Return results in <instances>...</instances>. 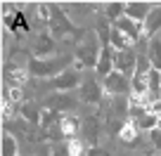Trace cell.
<instances>
[{
	"instance_id": "1",
	"label": "cell",
	"mask_w": 161,
	"mask_h": 156,
	"mask_svg": "<svg viewBox=\"0 0 161 156\" xmlns=\"http://www.w3.org/2000/svg\"><path fill=\"white\" fill-rule=\"evenodd\" d=\"M100 52H102V43H100V35L97 33H86L83 40L76 45L74 52V69L83 71V69H97V59H100Z\"/></svg>"
},
{
	"instance_id": "2",
	"label": "cell",
	"mask_w": 161,
	"mask_h": 156,
	"mask_svg": "<svg viewBox=\"0 0 161 156\" xmlns=\"http://www.w3.org/2000/svg\"><path fill=\"white\" fill-rule=\"evenodd\" d=\"M71 57H50V59H36V57H29L26 66H29V73L33 78H55L62 71L69 69Z\"/></svg>"
},
{
	"instance_id": "3",
	"label": "cell",
	"mask_w": 161,
	"mask_h": 156,
	"mask_svg": "<svg viewBox=\"0 0 161 156\" xmlns=\"http://www.w3.org/2000/svg\"><path fill=\"white\" fill-rule=\"evenodd\" d=\"M47 29H50L52 38H66V35H83L86 31H78L74 26V21L69 19V17L64 14V10H62L59 5H50V21H47Z\"/></svg>"
},
{
	"instance_id": "4",
	"label": "cell",
	"mask_w": 161,
	"mask_h": 156,
	"mask_svg": "<svg viewBox=\"0 0 161 156\" xmlns=\"http://www.w3.org/2000/svg\"><path fill=\"white\" fill-rule=\"evenodd\" d=\"M102 85H104V92H107L109 97L130 95V78H128V76H123L121 71H116V69L107 76L104 81H102Z\"/></svg>"
},
{
	"instance_id": "5",
	"label": "cell",
	"mask_w": 161,
	"mask_h": 156,
	"mask_svg": "<svg viewBox=\"0 0 161 156\" xmlns=\"http://www.w3.org/2000/svg\"><path fill=\"white\" fill-rule=\"evenodd\" d=\"M104 85H102L100 78H88V81L80 83L78 88V97L80 102H86V104H100L102 97H104Z\"/></svg>"
},
{
	"instance_id": "6",
	"label": "cell",
	"mask_w": 161,
	"mask_h": 156,
	"mask_svg": "<svg viewBox=\"0 0 161 156\" xmlns=\"http://www.w3.org/2000/svg\"><path fill=\"white\" fill-rule=\"evenodd\" d=\"M31 52H33L31 57H36V59H50V57L55 55V38H52L50 31H45V33H38V35H36Z\"/></svg>"
},
{
	"instance_id": "7",
	"label": "cell",
	"mask_w": 161,
	"mask_h": 156,
	"mask_svg": "<svg viewBox=\"0 0 161 156\" xmlns=\"http://www.w3.org/2000/svg\"><path fill=\"white\" fill-rule=\"evenodd\" d=\"M80 73L74 69V66H69L66 71H62L59 76H55L52 78V85H55V90L57 92H69V90H74V88H80Z\"/></svg>"
},
{
	"instance_id": "8",
	"label": "cell",
	"mask_w": 161,
	"mask_h": 156,
	"mask_svg": "<svg viewBox=\"0 0 161 156\" xmlns=\"http://www.w3.org/2000/svg\"><path fill=\"white\" fill-rule=\"evenodd\" d=\"M137 57L140 55H135L133 52V47L130 50H123V52H116L114 55V69L116 71H121L123 76H135V69H137Z\"/></svg>"
},
{
	"instance_id": "9",
	"label": "cell",
	"mask_w": 161,
	"mask_h": 156,
	"mask_svg": "<svg viewBox=\"0 0 161 156\" xmlns=\"http://www.w3.org/2000/svg\"><path fill=\"white\" fill-rule=\"evenodd\" d=\"M45 106L47 109H55L57 114H62V111H74V106H76V100L69 95V92H55V95H50V97H45Z\"/></svg>"
},
{
	"instance_id": "10",
	"label": "cell",
	"mask_w": 161,
	"mask_h": 156,
	"mask_svg": "<svg viewBox=\"0 0 161 156\" xmlns=\"http://www.w3.org/2000/svg\"><path fill=\"white\" fill-rule=\"evenodd\" d=\"M114 26H116L119 31H123V33L130 38L133 45H135V43H140L142 38H145V33H142V24H140V21H135V19H130V17H121Z\"/></svg>"
},
{
	"instance_id": "11",
	"label": "cell",
	"mask_w": 161,
	"mask_h": 156,
	"mask_svg": "<svg viewBox=\"0 0 161 156\" xmlns=\"http://www.w3.org/2000/svg\"><path fill=\"white\" fill-rule=\"evenodd\" d=\"M36 128L38 126H31L24 118H19L17 123H3V130L5 132H12L14 137H26V140H31V142H36Z\"/></svg>"
},
{
	"instance_id": "12",
	"label": "cell",
	"mask_w": 161,
	"mask_h": 156,
	"mask_svg": "<svg viewBox=\"0 0 161 156\" xmlns=\"http://www.w3.org/2000/svg\"><path fill=\"white\" fill-rule=\"evenodd\" d=\"M161 31V5L152 7L149 17L145 19V24H142V33H145V40H152V38H156V33Z\"/></svg>"
},
{
	"instance_id": "13",
	"label": "cell",
	"mask_w": 161,
	"mask_h": 156,
	"mask_svg": "<svg viewBox=\"0 0 161 156\" xmlns=\"http://www.w3.org/2000/svg\"><path fill=\"white\" fill-rule=\"evenodd\" d=\"M80 130V118L76 114H66L62 116V121H59V132L66 137V140H74L76 135H78Z\"/></svg>"
},
{
	"instance_id": "14",
	"label": "cell",
	"mask_w": 161,
	"mask_h": 156,
	"mask_svg": "<svg viewBox=\"0 0 161 156\" xmlns=\"http://www.w3.org/2000/svg\"><path fill=\"white\" fill-rule=\"evenodd\" d=\"M40 114H43V109H40V106H36V102H29V100H26L24 104H19V118L29 121L31 126H40Z\"/></svg>"
},
{
	"instance_id": "15",
	"label": "cell",
	"mask_w": 161,
	"mask_h": 156,
	"mask_svg": "<svg viewBox=\"0 0 161 156\" xmlns=\"http://www.w3.org/2000/svg\"><path fill=\"white\" fill-rule=\"evenodd\" d=\"M149 3H126V17H130V19L140 21V24H145V19L149 17Z\"/></svg>"
},
{
	"instance_id": "16",
	"label": "cell",
	"mask_w": 161,
	"mask_h": 156,
	"mask_svg": "<svg viewBox=\"0 0 161 156\" xmlns=\"http://www.w3.org/2000/svg\"><path fill=\"white\" fill-rule=\"evenodd\" d=\"M137 132H140V128L133 118H126V123L119 128V137L123 144H137Z\"/></svg>"
},
{
	"instance_id": "17",
	"label": "cell",
	"mask_w": 161,
	"mask_h": 156,
	"mask_svg": "<svg viewBox=\"0 0 161 156\" xmlns=\"http://www.w3.org/2000/svg\"><path fill=\"white\" fill-rule=\"evenodd\" d=\"M109 38H111V47H114L116 52H123V50H130L133 47V40L123 33V31H119L116 26H111V35Z\"/></svg>"
},
{
	"instance_id": "18",
	"label": "cell",
	"mask_w": 161,
	"mask_h": 156,
	"mask_svg": "<svg viewBox=\"0 0 161 156\" xmlns=\"http://www.w3.org/2000/svg\"><path fill=\"white\" fill-rule=\"evenodd\" d=\"M0 154H3V156H19V144H17V137L12 135V132H5V130H3Z\"/></svg>"
},
{
	"instance_id": "19",
	"label": "cell",
	"mask_w": 161,
	"mask_h": 156,
	"mask_svg": "<svg viewBox=\"0 0 161 156\" xmlns=\"http://www.w3.org/2000/svg\"><path fill=\"white\" fill-rule=\"evenodd\" d=\"M62 118H59V114H57L55 109H47V106H43V114H40V130L43 132H47L50 130L52 126H55V123H59Z\"/></svg>"
},
{
	"instance_id": "20",
	"label": "cell",
	"mask_w": 161,
	"mask_h": 156,
	"mask_svg": "<svg viewBox=\"0 0 161 156\" xmlns=\"http://www.w3.org/2000/svg\"><path fill=\"white\" fill-rule=\"evenodd\" d=\"M149 64H152V69H156V71H161V38H152L149 40Z\"/></svg>"
},
{
	"instance_id": "21",
	"label": "cell",
	"mask_w": 161,
	"mask_h": 156,
	"mask_svg": "<svg viewBox=\"0 0 161 156\" xmlns=\"http://www.w3.org/2000/svg\"><path fill=\"white\" fill-rule=\"evenodd\" d=\"M104 17L116 24L121 17H126V3H109V5H104Z\"/></svg>"
},
{
	"instance_id": "22",
	"label": "cell",
	"mask_w": 161,
	"mask_h": 156,
	"mask_svg": "<svg viewBox=\"0 0 161 156\" xmlns=\"http://www.w3.org/2000/svg\"><path fill=\"white\" fill-rule=\"evenodd\" d=\"M29 66H12L10 71H7V78L12 81V85H24L26 81H29Z\"/></svg>"
},
{
	"instance_id": "23",
	"label": "cell",
	"mask_w": 161,
	"mask_h": 156,
	"mask_svg": "<svg viewBox=\"0 0 161 156\" xmlns=\"http://www.w3.org/2000/svg\"><path fill=\"white\" fill-rule=\"evenodd\" d=\"M66 149H69V156H88L90 154V149H88V144L80 137H74V140L66 142Z\"/></svg>"
},
{
	"instance_id": "24",
	"label": "cell",
	"mask_w": 161,
	"mask_h": 156,
	"mask_svg": "<svg viewBox=\"0 0 161 156\" xmlns=\"http://www.w3.org/2000/svg\"><path fill=\"white\" fill-rule=\"evenodd\" d=\"M147 81H149V92L159 100L161 95V71L156 69H149V73H147Z\"/></svg>"
},
{
	"instance_id": "25",
	"label": "cell",
	"mask_w": 161,
	"mask_h": 156,
	"mask_svg": "<svg viewBox=\"0 0 161 156\" xmlns=\"http://www.w3.org/2000/svg\"><path fill=\"white\" fill-rule=\"evenodd\" d=\"M5 90H7V95H10V100L12 102H14V104H17V102H21V104H24V88H21V85H5Z\"/></svg>"
},
{
	"instance_id": "26",
	"label": "cell",
	"mask_w": 161,
	"mask_h": 156,
	"mask_svg": "<svg viewBox=\"0 0 161 156\" xmlns=\"http://www.w3.org/2000/svg\"><path fill=\"white\" fill-rule=\"evenodd\" d=\"M97 135H100V128H97V118L88 121V140L92 142V147H97Z\"/></svg>"
},
{
	"instance_id": "27",
	"label": "cell",
	"mask_w": 161,
	"mask_h": 156,
	"mask_svg": "<svg viewBox=\"0 0 161 156\" xmlns=\"http://www.w3.org/2000/svg\"><path fill=\"white\" fill-rule=\"evenodd\" d=\"M149 140H152V144H154L156 149H161V128H156V130L149 132Z\"/></svg>"
},
{
	"instance_id": "28",
	"label": "cell",
	"mask_w": 161,
	"mask_h": 156,
	"mask_svg": "<svg viewBox=\"0 0 161 156\" xmlns=\"http://www.w3.org/2000/svg\"><path fill=\"white\" fill-rule=\"evenodd\" d=\"M147 114H154V116H161V100H154L149 106H147Z\"/></svg>"
},
{
	"instance_id": "29",
	"label": "cell",
	"mask_w": 161,
	"mask_h": 156,
	"mask_svg": "<svg viewBox=\"0 0 161 156\" xmlns=\"http://www.w3.org/2000/svg\"><path fill=\"white\" fill-rule=\"evenodd\" d=\"M88 156H111V154H109L107 149H102V147H92V149H90V154H88Z\"/></svg>"
},
{
	"instance_id": "30",
	"label": "cell",
	"mask_w": 161,
	"mask_h": 156,
	"mask_svg": "<svg viewBox=\"0 0 161 156\" xmlns=\"http://www.w3.org/2000/svg\"><path fill=\"white\" fill-rule=\"evenodd\" d=\"M50 156H69V149H66V147H55Z\"/></svg>"
},
{
	"instance_id": "31",
	"label": "cell",
	"mask_w": 161,
	"mask_h": 156,
	"mask_svg": "<svg viewBox=\"0 0 161 156\" xmlns=\"http://www.w3.org/2000/svg\"><path fill=\"white\" fill-rule=\"evenodd\" d=\"M145 156H159V154H145Z\"/></svg>"
}]
</instances>
